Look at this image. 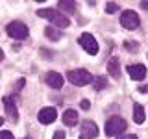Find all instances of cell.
Returning <instances> with one entry per match:
<instances>
[{"label":"cell","mask_w":148,"mask_h":139,"mask_svg":"<svg viewBox=\"0 0 148 139\" xmlns=\"http://www.w3.org/2000/svg\"><path fill=\"white\" fill-rule=\"evenodd\" d=\"M4 59V52H2V48H0V61Z\"/></svg>","instance_id":"obj_25"},{"label":"cell","mask_w":148,"mask_h":139,"mask_svg":"<svg viewBox=\"0 0 148 139\" xmlns=\"http://www.w3.org/2000/svg\"><path fill=\"white\" fill-rule=\"evenodd\" d=\"M4 108H6V113H8V117L13 120V122H17L18 120V109H17V106H15V102H13L11 96H4Z\"/></svg>","instance_id":"obj_9"},{"label":"cell","mask_w":148,"mask_h":139,"mask_svg":"<svg viewBox=\"0 0 148 139\" xmlns=\"http://www.w3.org/2000/svg\"><path fill=\"white\" fill-rule=\"evenodd\" d=\"M108 72L111 74V78H115V80H119L120 76V63H119V58H111L109 63H108Z\"/></svg>","instance_id":"obj_12"},{"label":"cell","mask_w":148,"mask_h":139,"mask_svg":"<svg viewBox=\"0 0 148 139\" xmlns=\"http://www.w3.org/2000/svg\"><path fill=\"white\" fill-rule=\"evenodd\" d=\"M22 85H24V78H21V80L17 82V89L21 91V89H22Z\"/></svg>","instance_id":"obj_24"},{"label":"cell","mask_w":148,"mask_h":139,"mask_svg":"<svg viewBox=\"0 0 148 139\" xmlns=\"http://www.w3.org/2000/svg\"><path fill=\"white\" fill-rule=\"evenodd\" d=\"M80 106H82V109H89V108H91V102L87 100V98H83V100L80 102Z\"/></svg>","instance_id":"obj_22"},{"label":"cell","mask_w":148,"mask_h":139,"mask_svg":"<svg viewBox=\"0 0 148 139\" xmlns=\"http://www.w3.org/2000/svg\"><path fill=\"white\" fill-rule=\"evenodd\" d=\"M91 82H92V87H95L96 91H102V89L106 87V83H108V82H106V78H104V76H95V78H92Z\"/></svg>","instance_id":"obj_16"},{"label":"cell","mask_w":148,"mask_h":139,"mask_svg":"<svg viewBox=\"0 0 148 139\" xmlns=\"http://www.w3.org/2000/svg\"><path fill=\"white\" fill-rule=\"evenodd\" d=\"M45 35L48 37V39H52V41H59L63 34L58 30V28H52V26H50V28H45Z\"/></svg>","instance_id":"obj_15"},{"label":"cell","mask_w":148,"mask_h":139,"mask_svg":"<svg viewBox=\"0 0 148 139\" xmlns=\"http://www.w3.org/2000/svg\"><path fill=\"white\" fill-rule=\"evenodd\" d=\"M120 24H122V28H126V30H137L139 24H141V19H139V15L133 9H126L120 15Z\"/></svg>","instance_id":"obj_5"},{"label":"cell","mask_w":148,"mask_h":139,"mask_svg":"<svg viewBox=\"0 0 148 139\" xmlns=\"http://www.w3.org/2000/svg\"><path fill=\"white\" fill-rule=\"evenodd\" d=\"M95 137H98V126H96V122H92V120H83L80 139H95Z\"/></svg>","instance_id":"obj_7"},{"label":"cell","mask_w":148,"mask_h":139,"mask_svg":"<svg viewBox=\"0 0 148 139\" xmlns=\"http://www.w3.org/2000/svg\"><path fill=\"white\" fill-rule=\"evenodd\" d=\"M6 32H8L9 37H13V39H26L28 37V26L24 22H21V21L9 22L6 26Z\"/></svg>","instance_id":"obj_4"},{"label":"cell","mask_w":148,"mask_h":139,"mask_svg":"<svg viewBox=\"0 0 148 139\" xmlns=\"http://www.w3.org/2000/svg\"><path fill=\"white\" fill-rule=\"evenodd\" d=\"M58 8L63 9V11H74L76 9V2H65V0H61V2H58Z\"/></svg>","instance_id":"obj_17"},{"label":"cell","mask_w":148,"mask_h":139,"mask_svg":"<svg viewBox=\"0 0 148 139\" xmlns=\"http://www.w3.org/2000/svg\"><path fill=\"white\" fill-rule=\"evenodd\" d=\"M45 82L48 83L52 89H61L63 87V76L59 72H56V71H50V72H46V76H45Z\"/></svg>","instance_id":"obj_8"},{"label":"cell","mask_w":148,"mask_h":139,"mask_svg":"<svg viewBox=\"0 0 148 139\" xmlns=\"http://www.w3.org/2000/svg\"><path fill=\"white\" fill-rule=\"evenodd\" d=\"M67 80L71 83H74V85H87V83L92 80V76L85 69H74V71L67 72Z\"/></svg>","instance_id":"obj_3"},{"label":"cell","mask_w":148,"mask_h":139,"mask_svg":"<svg viewBox=\"0 0 148 139\" xmlns=\"http://www.w3.org/2000/svg\"><path fill=\"white\" fill-rule=\"evenodd\" d=\"M37 15L43 17V19H48V21L52 22L58 30H59V28H69V26H71V21H69L63 13L56 11V9H39V11H37Z\"/></svg>","instance_id":"obj_1"},{"label":"cell","mask_w":148,"mask_h":139,"mask_svg":"<svg viewBox=\"0 0 148 139\" xmlns=\"http://www.w3.org/2000/svg\"><path fill=\"white\" fill-rule=\"evenodd\" d=\"M124 48L130 50V52H137V50H139V45L135 43V41H126V43H124Z\"/></svg>","instance_id":"obj_18"},{"label":"cell","mask_w":148,"mask_h":139,"mask_svg":"<svg viewBox=\"0 0 148 139\" xmlns=\"http://www.w3.org/2000/svg\"><path fill=\"white\" fill-rule=\"evenodd\" d=\"M117 11H119V4H115V2L106 4V13H117Z\"/></svg>","instance_id":"obj_19"},{"label":"cell","mask_w":148,"mask_h":139,"mask_svg":"<svg viewBox=\"0 0 148 139\" xmlns=\"http://www.w3.org/2000/svg\"><path fill=\"white\" fill-rule=\"evenodd\" d=\"M63 122L67 124V126H76L78 124V113L74 109H67L63 113Z\"/></svg>","instance_id":"obj_13"},{"label":"cell","mask_w":148,"mask_h":139,"mask_svg":"<svg viewBox=\"0 0 148 139\" xmlns=\"http://www.w3.org/2000/svg\"><path fill=\"white\" fill-rule=\"evenodd\" d=\"M0 139H15L11 132H0Z\"/></svg>","instance_id":"obj_21"},{"label":"cell","mask_w":148,"mask_h":139,"mask_svg":"<svg viewBox=\"0 0 148 139\" xmlns=\"http://www.w3.org/2000/svg\"><path fill=\"white\" fill-rule=\"evenodd\" d=\"M56 117H58V113H56L54 108H43L39 111V115H37V119H39L41 124H52Z\"/></svg>","instance_id":"obj_10"},{"label":"cell","mask_w":148,"mask_h":139,"mask_svg":"<svg viewBox=\"0 0 148 139\" xmlns=\"http://www.w3.org/2000/svg\"><path fill=\"white\" fill-rule=\"evenodd\" d=\"M117 139H139V137L135 136V133H120Z\"/></svg>","instance_id":"obj_20"},{"label":"cell","mask_w":148,"mask_h":139,"mask_svg":"<svg viewBox=\"0 0 148 139\" xmlns=\"http://www.w3.org/2000/svg\"><path fill=\"white\" fill-rule=\"evenodd\" d=\"M80 45H82V48L85 50L87 54H91V56H96L98 54V43H96V39H95V35H91V34H82L80 35Z\"/></svg>","instance_id":"obj_6"},{"label":"cell","mask_w":148,"mask_h":139,"mask_svg":"<svg viewBox=\"0 0 148 139\" xmlns=\"http://www.w3.org/2000/svg\"><path fill=\"white\" fill-rule=\"evenodd\" d=\"M126 130V120H124L122 117H109L108 122H106V136L109 137H119L120 133Z\"/></svg>","instance_id":"obj_2"},{"label":"cell","mask_w":148,"mask_h":139,"mask_svg":"<svg viewBox=\"0 0 148 139\" xmlns=\"http://www.w3.org/2000/svg\"><path fill=\"white\" fill-rule=\"evenodd\" d=\"M26 139H28V137H26Z\"/></svg>","instance_id":"obj_27"},{"label":"cell","mask_w":148,"mask_h":139,"mask_svg":"<svg viewBox=\"0 0 148 139\" xmlns=\"http://www.w3.org/2000/svg\"><path fill=\"white\" fill-rule=\"evenodd\" d=\"M133 120L137 124L145 122V108H143V104H133Z\"/></svg>","instance_id":"obj_14"},{"label":"cell","mask_w":148,"mask_h":139,"mask_svg":"<svg viewBox=\"0 0 148 139\" xmlns=\"http://www.w3.org/2000/svg\"><path fill=\"white\" fill-rule=\"evenodd\" d=\"M128 72H130V76L133 78V80H145L146 78V67L145 65H130L128 67Z\"/></svg>","instance_id":"obj_11"},{"label":"cell","mask_w":148,"mask_h":139,"mask_svg":"<svg viewBox=\"0 0 148 139\" xmlns=\"http://www.w3.org/2000/svg\"><path fill=\"white\" fill-rule=\"evenodd\" d=\"M52 139H65V132H61V130H58V132L54 133Z\"/></svg>","instance_id":"obj_23"},{"label":"cell","mask_w":148,"mask_h":139,"mask_svg":"<svg viewBox=\"0 0 148 139\" xmlns=\"http://www.w3.org/2000/svg\"><path fill=\"white\" fill-rule=\"evenodd\" d=\"M2 124H4V119H2V117H0V126H2Z\"/></svg>","instance_id":"obj_26"}]
</instances>
